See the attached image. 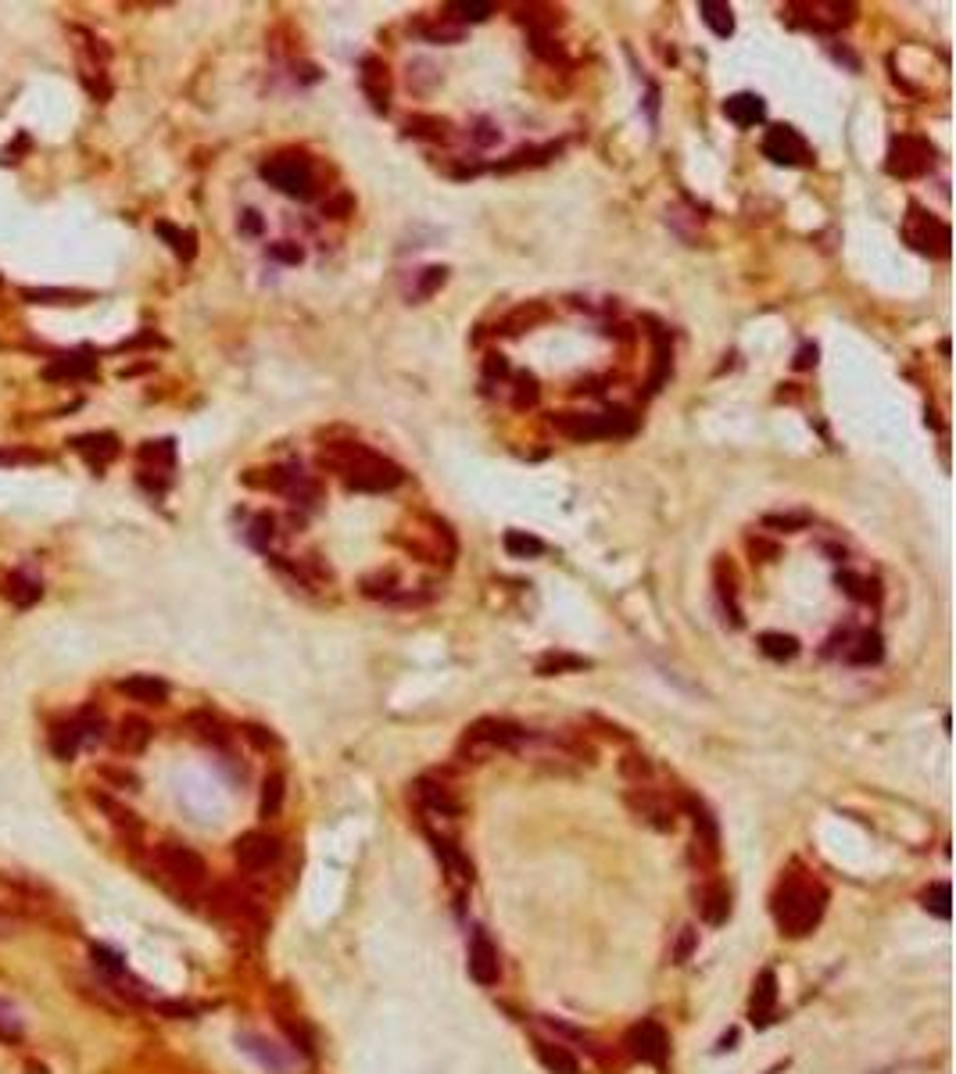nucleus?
<instances>
[{
	"mask_svg": "<svg viewBox=\"0 0 956 1074\" xmlns=\"http://www.w3.org/2000/svg\"><path fill=\"white\" fill-rule=\"evenodd\" d=\"M828 888L820 885L813 874H799L788 870L781 874V881L770 892V917H774L777 931L788 938H806L828 910Z\"/></svg>",
	"mask_w": 956,
	"mask_h": 1074,
	"instance_id": "obj_1",
	"label": "nucleus"
},
{
	"mask_svg": "<svg viewBox=\"0 0 956 1074\" xmlns=\"http://www.w3.org/2000/svg\"><path fill=\"white\" fill-rule=\"evenodd\" d=\"M319 466L337 469V473L344 477V484L355 487V491H391V487H398L405 477L398 462L384 459V455H376V452H369V448H362V444H351V441L323 448Z\"/></svg>",
	"mask_w": 956,
	"mask_h": 1074,
	"instance_id": "obj_2",
	"label": "nucleus"
},
{
	"mask_svg": "<svg viewBox=\"0 0 956 1074\" xmlns=\"http://www.w3.org/2000/svg\"><path fill=\"white\" fill-rule=\"evenodd\" d=\"M552 427L570 441H598V437H627L634 430V416L627 409L609 412H555Z\"/></svg>",
	"mask_w": 956,
	"mask_h": 1074,
	"instance_id": "obj_3",
	"label": "nucleus"
},
{
	"mask_svg": "<svg viewBox=\"0 0 956 1074\" xmlns=\"http://www.w3.org/2000/svg\"><path fill=\"white\" fill-rule=\"evenodd\" d=\"M262 176L269 187H276L280 194L287 197H312L316 190V176H312V165L305 158H294V154H280V158H269L262 162Z\"/></svg>",
	"mask_w": 956,
	"mask_h": 1074,
	"instance_id": "obj_4",
	"label": "nucleus"
},
{
	"mask_svg": "<svg viewBox=\"0 0 956 1074\" xmlns=\"http://www.w3.org/2000/svg\"><path fill=\"white\" fill-rule=\"evenodd\" d=\"M154 860H158V867H162V874L172 881V885H180V888H201V885L208 881V863L201 860V856H197L194 849H190V845L165 842V845H158Z\"/></svg>",
	"mask_w": 956,
	"mask_h": 1074,
	"instance_id": "obj_5",
	"label": "nucleus"
},
{
	"mask_svg": "<svg viewBox=\"0 0 956 1074\" xmlns=\"http://www.w3.org/2000/svg\"><path fill=\"white\" fill-rule=\"evenodd\" d=\"M931 158H935V151H931L928 140L914 137V133H903V137H896L892 147H888V172L899 179H917L931 169Z\"/></svg>",
	"mask_w": 956,
	"mask_h": 1074,
	"instance_id": "obj_6",
	"label": "nucleus"
},
{
	"mask_svg": "<svg viewBox=\"0 0 956 1074\" xmlns=\"http://www.w3.org/2000/svg\"><path fill=\"white\" fill-rule=\"evenodd\" d=\"M101 727H104L101 716H97L94 709L72 716V720H61V724L51 731V752L58 759H72L86 742H94L97 734H101Z\"/></svg>",
	"mask_w": 956,
	"mask_h": 1074,
	"instance_id": "obj_7",
	"label": "nucleus"
},
{
	"mask_svg": "<svg viewBox=\"0 0 956 1074\" xmlns=\"http://www.w3.org/2000/svg\"><path fill=\"white\" fill-rule=\"evenodd\" d=\"M906 244L914 251H921V255H946L949 251V230L942 226L935 215L921 212V208H910V215H906Z\"/></svg>",
	"mask_w": 956,
	"mask_h": 1074,
	"instance_id": "obj_8",
	"label": "nucleus"
},
{
	"mask_svg": "<svg viewBox=\"0 0 956 1074\" xmlns=\"http://www.w3.org/2000/svg\"><path fill=\"white\" fill-rule=\"evenodd\" d=\"M627 810H631L638 820H645L649 827H656V831H674V824H677L674 820L677 806L649 785H638L627 792Z\"/></svg>",
	"mask_w": 956,
	"mask_h": 1074,
	"instance_id": "obj_9",
	"label": "nucleus"
},
{
	"mask_svg": "<svg viewBox=\"0 0 956 1074\" xmlns=\"http://www.w3.org/2000/svg\"><path fill=\"white\" fill-rule=\"evenodd\" d=\"M624 1046H627V1053H631L634 1060H641V1064L663 1067L666 1057H670V1035H666L663 1024H656V1021L634 1024L631 1032H627Z\"/></svg>",
	"mask_w": 956,
	"mask_h": 1074,
	"instance_id": "obj_10",
	"label": "nucleus"
},
{
	"mask_svg": "<svg viewBox=\"0 0 956 1074\" xmlns=\"http://www.w3.org/2000/svg\"><path fill=\"white\" fill-rule=\"evenodd\" d=\"M233 860L248 874H262V870H269L280 860V842L273 835H265V831H248V835H240L233 842Z\"/></svg>",
	"mask_w": 956,
	"mask_h": 1074,
	"instance_id": "obj_11",
	"label": "nucleus"
},
{
	"mask_svg": "<svg viewBox=\"0 0 956 1074\" xmlns=\"http://www.w3.org/2000/svg\"><path fill=\"white\" fill-rule=\"evenodd\" d=\"M684 810L692 813V827H695V856H699V863H717L720 856V831H717V820H713V813L706 810V802L702 799H688L681 802Z\"/></svg>",
	"mask_w": 956,
	"mask_h": 1074,
	"instance_id": "obj_12",
	"label": "nucleus"
},
{
	"mask_svg": "<svg viewBox=\"0 0 956 1074\" xmlns=\"http://www.w3.org/2000/svg\"><path fill=\"white\" fill-rule=\"evenodd\" d=\"M763 154L774 165H806L810 162V147L795 133L792 126H770L763 137Z\"/></svg>",
	"mask_w": 956,
	"mask_h": 1074,
	"instance_id": "obj_13",
	"label": "nucleus"
},
{
	"mask_svg": "<svg viewBox=\"0 0 956 1074\" xmlns=\"http://www.w3.org/2000/svg\"><path fill=\"white\" fill-rule=\"evenodd\" d=\"M470 978L477 981V985H484V989H491V985L502 981V960H498L495 942L487 938L484 928H473V935H470Z\"/></svg>",
	"mask_w": 956,
	"mask_h": 1074,
	"instance_id": "obj_14",
	"label": "nucleus"
},
{
	"mask_svg": "<svg viewBox=\"0 0 956 1074\" xmlns=\"http://www.w3.org/2000/svg\"><path fill=\"white\" fill-rule=\"evenodd\" d=\"M695 906H699V917L709 924V928H720V924L731 921V888H727L720 878H709L706 885L695 892Z\"/></svg>",
	"mask_w": 956,
	"mask_h": 1074,
	"instance_id": "obj_15",
	"label": "nucleus"
},
{
	"mask_svg": "<svg viewBox=\"0 0 956 1074\" xmlns=\"http://www.w3.org/2000/svg\"><path fill=\"white\" fill-rule=\"evenodd\" d=\"M359 69H362V72H359L362 94L369 97L373 111H387V104H391V72H387L384 58H376V54H366Z\"/></svg>",
	"mask_w": 956,
	"mask_h": 1074,
	"instance_id": "obj_16",
	"label": "nucleus"
},
{
	"mask_svg": "<svg viewBox=\"0 0 956 1074\" xmlns=\"http://www.w3.org/2000/svg\"><path fill=\"white\" fill-rule=\"evenodd\" d=\"M774 1010H777V974L760 971L756 981H752L749 1021L756 1024V1028H767V1024H774Z\"/></svg>",
	"mask_w": 956,
	"mask_h": 1074,
	"instance_id": "obj_17",
	"label": "nucleus"
},
{
	"mask_svg": "<svg viewBox=\"0 0 956 1074\" xmlns=\"http://www.w3.org/2000/svg\"><path fill=\"white\" fill-rule=\"evenodd\" d=\"M412 792H416L419 806H423L427 813H434V817H455V813H459V799H455L452 788L444 785V781L419 777L416 785H412Z\"/></svg>",
	"mask_w": 956,
	"mask_h": 1074,
	"instance_id": "obj_18",
	"label": "nucleus"
},
{
	"mask_svg": "<svg viewBox=\"0 0 956 1074\" xmlns=\"http://www.w3.org/2000/svg\"><path fill=\"white\" fill-rule=\"evenodd\" d=\"M151 734L154 731L144 716H122L115 734H111V745L119 752H126V756H137V752H144L151 745Z\"/></svg>",
	"mask_w": 956,
	"mask_h": 1074,
	"instance_id": "obj_19",
	"label": "nucleus"
},
{
	"mask_svg": "<svg viewBox=\"0 0 956 1074\" xmlns=\"http://www.w3.org/2000/svg\"><path fill=\"white\" fill-rule=\"evenodd\" d=\"M792 11H806V26L813 29H842L856 8L853 4H838V0H831V4L817 0V4H792Z\"/></svg>",
	"mask_w": 956,
	"mask_h": 1074,
	"instance_id": "obj_20",
	"label": "nucleus"
},
{
	"mask_svg": "<svg viewBox=\"0 0 956 1074\" xmlns=\"http://www.w3.org/2000/svg\"><path fill=\"white\" fill-rule=\"evenodd\" d=\"M72 448H76L79 455H86V462H94L97 469H104L115 455H119V437L108 434V430L79 434V437H72Z\"/></svg>",
	"mask_w": 956,
	"mask_h": 1074,
	"instance_id": "obj_21",
	"label": "nucleus"
},
{
	"mask_svg": "<svg viewBox=\"0 0 956 1074\" xmlns=\"http://www.w3.org/2000/svg\"><path fill=\"white\" fill-rule=\"evenodd\" d=\"M534 1053H538L541 1067H545L548 1074H581V1064H577V1057H573L563 1042L534 1039Z\"/></svg>",
	"mask_w": 956,
	"mask_h": 1074,
	"instance_id": "obj_22",
	"label": "nucleus"
},
{
	"mask_svg": "<svg viewBox=\"0 0 956 1074\" xmlns=\"http://www.w3.org/2000/svg\"><path fill=\"white\" fill-rule=\"evenodd\" d=\"M97 373V358L90 351H76V355H61L58 362L43 369L47 380H86Z\"/></svg>",
	"mask_w": 956,
	"mask_h": 1074,
	"instance_id": "obj_23",
	"label": "nucleus"
},
{
	"mask_svg": "<svg viewBox=\"0 0 956 1074\" xmlns=\"http://www.w3.org/2000/svg\"><path fill=\"white\" fill-rule=\"evenodd\" d=\"M724 115L735 122V126L749 129V126H756V122H763L767 104H763L760 94H731L724 101Z\"/></svg>",
	"mask_w": 956,
	"mask_h": 1074,
	"instance_id": "obj_24",
	"label": "nucleus"
},
{
	"mask_svg": "<svg viewBox=\"0 0 956 1074\" xmlns=\"http://www.w3.org/2000/svg\"><path fill=\"white\" fill-rule=\"evenodd\" d=\"M119 691L129 695L133 702H147V706H162V702L169 699V684L158 681V677H151V674L126 677V681L119 684Z\"/></svg>",
	"mask_w": 956,
	"mask_h": 1074,
	"instance_id": "obj_25",
	"label": "nucleus"
},
{
	"mask_svg": "<svg viewBox=\"0 0 956 1074\" xmlns=\"http://www.w3.org/2000/svg\"><path fill=\"white\" fill-rule=\"evenodd\" d=\"M0 591H4V595H8L18 609L36 606V602H40V595H43L40 580L29 577V573H22V570H11L8 577H4V584H0Z\"/></svg>",
	"mask_w": 956,
	"mask_h": 1074,
	"instance_id": "obj_26",
	"label": "nucleus"
},
{
	"mask_svg": "<svg viewBox=\"0 0 956 1074\" xmlns=\"http://www.w3.org/2000/svg\"><path fill=\"white\" fill-rule=\"evenodd\" d=\"M430 845H434L437 860L444 863V870H448V874H455V878H462V881H473V863L466 860V853H462L452 838L434 835V831H430Z\"/></svg>",
	"mask_w": 956,
	"mask_h": 1074,
	"instance_id": "obj_27",
	"label": "nucleus"
},
{
	"mask_svg": "<svg viewBox=\"0 0 956 1074\" xmlns=\"http://www.w3.org/2000/svg\"><path fill=\"white\" fill-rule=\"evenodd\" d=\"M140 462L147 466V469H140V473H169V469L176 466V444L172 441L140 444Z\"/></svg>",
	"mask_w": 956,
	"mask_h": 1074,
	"instance_id": "obj_28",
	"label": "nucleus"
},
{
	"mask_svg": "<svg viewBox=\"0 0 956 1074\" xmlns=\"http://www.w3.org/2000/svg\"><path fill=\"white\" fill-rule=\"evenodd\" d=\"M154 233H158V237H162L165 244H169V248L183 258V262H190V258L197 255V237L190 230H180V226H172V222L162 219V222H154Z\"/></svg>",
	"mask_w": 956,
	"mask_h": 1074,
	"instance_id": "obj_29",
	"label": "nucleus"
},
{
	"mask_svg": "<svg viewBox=\"0 0 956 1074\" xmlns=\"http://www.w3.org/2000/svg\"><path fill=\"white\" fill-rule=\"evenodd\" d=\"M717 591L724 598L727 613H731V623L742 627V606H738V577L731 570V563H717Z\"/></svg>",
	"mask_w": 956,
	"mask_h": 1074,
	"instance_id": "obj_30",
	"label": "nucleus"
},
{
	"mask_svg": "<svg viewBox=\"0 0 956 1074\" xmlns=\"http://www.w3.org/2000/svg\"><path fill=\"white\" fill-rule=\"evenodd\" d=\"M699 15L702 22H706L709 29L717 36H731L735 33V15H731V8H727L724 0H702L699 4Z\"/></svg>",
	"mask_w": 956,
	"mask_h": 1074,
	"instance_id": "obj_31",
	"label": "nucleus"
},
{
	"mask_svg": "<svg viewBox=\"0 0 956 1074\" xmlns=\"http://www.w3.org/2000/svg\"><path fill=\"white\" fill-rule=\"evenodd\" d=\"M760 648H763V656L777 659V663H785V659H795V652H799V641H795L792 634L767 631V634H760Z\"/></svg>",
	"mask_w": 956,
	"mask_h": 1074,
	"instance_id": "obj_32",
	"label": "nucleus"
},
{
	"mask_svg": "<svg viewBox=\"0 0 956 1074\" xmlns=\"http://www.w3.org/2000/svg\"><path fill=\"white\" fill-rule=\"evenodd\" d=\"M846 656H849V663H860V666L881 663V656H885V648H881V634H874V631L860 634V638H856V645L849 648Z\"/></svg>",
	"mask_w": 956,
	"mask_h": 1074,
	"instance_id": "obj_33",
	"label": "nucleus"
},
{
	"mask_svg": "<svg viewBox=\"0 0 956 1074\" xmlns=\"http://www.w3.org/2000/svg\"><path fill=\"white\" fill-rule=\"evenodd\" d=\"M505 552L513 559H534V555L545 552V541H538L534 534H523V530H509L505 534Z\"/></svg>",
	"mask_w": 956,
	"mask_h": 1074,
	"instance_id": "obj_34",
	"label": "nucleus"
},
{
	"mask_svg": "<svg viewBox=\"0 0 956 1074\" xmlns=\"http://www.w3.org/2000/svg\"><path fill=\"white\" fill-rule=\"evenodd\" d=\"M22 298H26V301H33V305H79V301H86V294H83V290H40V287H33V290H22Z\"/></svg>",
	"mask_w": 956,
	"mask_h": 1074,
	"instance_id": "obj_35",
	"label": "nucleus"
},
{
	"mask_svg": "<svg viewBox=\"0 0 956 1074\" xmlns=\"http://www.w3.org/2000/svg\"><path fill=\"white\" fill-rule=\"evenodd\" d=\"M287 781H283V774H269L265 777V785H262V817H276V813L283 810V795H287Z\"/></svg>",
	"mask_w": 956,
	"mask_h": 1074,
	"instance_id": "obj_36",
	"label": "nucleus"
},
{
	"mask_svg": "<svg viewBox=\"0 0 956 1074\" xmlns=\"http://www.w3.org/2000/svg\"><path fill=\"white\" fill-rule=\"evenodd\" d=\"M559 147H520L516 154H509L505 162H498L495 169L498 172H513V169H523V165H541L548 158V154H555Z\"/></svg>",
	"mask_w": 956,
	"mask_h": 1074,
	"instance_id": "obj_37",
	"label": "nucleus"
},
{
	"mask_svg": "<svg viewBox=\"0 0 956 1074\" xmlns=\"http://www.w3.org/2000/svg\"><path fill=\"white\" fill-rule=\"evenodd\" d=\"M588 659L581 656H566V652H548L545 659L538 663V674L541 677H552V674H563V670H588Z\"/></svg>",
	"mask_w": 956,
	"mask_h": 1074,
	"instance_id": "obj_38",
	"label": "nucleus"
},
{
	"mask_svg": "<svg viewBox=\"0 0 956 1074\" xmlns=\"http://www.w3.org/2000/svg\"><path fill=\"white\" fill-rule=\"evenodd\" d=\"M405 129H409L412 137H427V140H444V137H448V122L437 119V115H412Z\"/></svg>",
	"mask_w": 956,
	"mask_h": 1074,
	"instance_id": "obj_39",
	"label": "nucleus"
},
{
	"mask_svg": "<svg viewBox=\"0 0 956 1074\" xmlns=\"http://www.w3.org/2000/svg\"><path fill=\"white\" fill-rule=\"evenodd\" d=\"M448 11H452L448 18H455V22L462 26V22H484V18L495 11V4H484V0H455Z\"/></svg>",
	"mask_w": 956,
	"mask_h": 1074,
	"instance_id": "obj_40",
	"label": "nucleus"
},
{
	"mask_svg": "<svg viewBox=\"0 0 956 1074\" xmlns=\"http://www.w3.org/2000/svg\"><path fill=\"white\" fill-rule=\"evenodd\" d=\"M541 319H545V308H541V305H523V308H516L513 316L505 319L502 333H523V330H530L534 323H541Z\"/></svg>",
	"mask_w": 956,
	"mask_h": 1074,
	"instance_id": "obj_41",
	"label": "nucleus"
},
{
	"mask_svg": "<svg viewBox=\"0 0 956 1074\" xmlns=\"http://www.w3.org/2000/svg\"><path fill=\"white\" fill-rule=\"evenodd\" d=\"M97 806H101V810L108 813V817H111V824L126 827V831H137V827H140L137 813H129L126 806H119V802H111L108 795H97Z\"/></svg>",
	"mask_w": 956,
	"mask_h": 1074,
	"instance_id": "obj_42",
	"label": "nucleus"
},
{
	"mask_svg": "<svg viewBox=\"0 0 956 1074\" xmlns=\"http://www.w3.org/2000/svg\"><path fill=\"white\" fill-rule=\"evenodd\" d=\"M423 36H427L430 43H459L462 40V26L455 22V18H452V22L444 18V22H434V26H423Z\"/></svg>",
	"mask_w": 956,
	"mask_h": 1074,
	"instance_id": "obj_43",
	"label": "nucleus"
},
{
	"mask_svg": "<svg viewBox=\"0 0 956 1074\" xmlns=\"http://www.w3.org/2000/svg\"><path fill=\"white\" fill-rule=\"evenodd\" d=\"M190 724L197 727V738H205V742H215V745L226 742V731H222V724L215 720V716L197 713V716H190Z\"/></svg>",
	"mask_w": 956,
	"mask_h": 1074,
	"instance_id": "obj_44",
	"label": "nucleus"
},
{
	"mask_svg": "<svg viewBox=\"0 0 956 1074\" xmlns=\"http://www.w3.org/2000/svg\"><path fill=\"white\" fill-rule=\"evenodd\" d=\"M924 906H928L935 917H942V921H949V885H931L928 892H924Z\"/></svg>",
	"mask_w": 956,
	"mask_h": 1074,
	"instance_id": "obj_45",
	"label": "nucleus"
},
{
	"mask_svg": "<svg viewBox=\"0 0 956 1074\" xmlns=\"http://www.w3.org/2000/svg\"><path fill=\"white\" fill-rule=\"evenodd\" d=\"M534 401H538V380H534L530 373L516 376V398H513V405H516V409H530Z\"/></svg>",
	"mask_w": 956,
	"mask_h": 1074,
	"instance_id": "obj_46",
	"label": "nucleus"
},
{
	"mask_svg": "<svg viewBox=\"0 0 956 1074\" xmlns=\"http://www.w3.org/2000/svg\"><path fill=\"white\" fill-rule=\"evenodd\" d=\"M620 770H624L627 777H634L638 785H641V781H649V777H652V763H649V759H645V756H627L624 763H620Z\"/></svg>",
	"mask_w": 956,
	"mask_h": 1074,
	"instance_id": "obj_47",
	"label": "nucleus"
},
{
	"mask_svg": "<svg viewBox=\"0 0 956 1074\" xmlns=\"http://www.w3.org/2000/svg\"><path fill=\"white\" fill-rule=\"evenodd\" d=\"M269 541H273V516H258V520L251 523V545L269 548Z\"/></svg>",
	"mask_w": 956,
	"mask_h": 1074,
	"instance_id": "obj_48",
	"label": "nucleus"
},
{
	"mask_svg": "<svg viewBox=\"0 0 956 1074\" xmlns=\"http://www.w3.org/2000/svg\"><path fill=\"white\" fill-rule=\"evenodd\" d=\"M444 280H448V269H437V265H434V269H427V273H423V280H419V294L427 298V294H434Z\"/></svg>",
	"mask_w": 956,
	"mask_h": 1074,
	"instance_id": "obj_49",
	"label": "nucleus"
},
{
	"mask_svg": "<svg viewBox=\"0 0 956 1074\" xmlns=\"http://www.w3.org/2000/svg\"><path fill=\"white\" fill-rule=\"evenodd\" d=\"M18 1039H22V1024H18V1017L0 1014V1042H18Z\"/></svg>",
	"mask_w": 956,
	"mask_h": 1074,
	"instance_id": "obj_50",
	"label": "nucleus"
},
{
	"mask_svg": "<svg viewBox=\"0 0 956 1074\" xmlns=\"http://www.w3.org/2000/svg\"><path fill=\"white\" fill-rule=\"evenodd\" d=\"M269 255L280 258V262H291V265L301 262V248H294L291 240H283V244H273V248H269Z\"/></svg>",
	"mask_w": 956,
	"mask_h": 1074,
	"instance_id": "obj_51",
	"label": "nucleus"
},
{
	"mask_svg": "<svg viewBox=\"0 0 956 1074\" xmlns=\"http://www.w3.org/2000/svg\"><path fill=\"white\" fill-rule=\"evenodd\" d=\"M692 949H695V931H692V928H684L681 942H677V949H674V964H684V960L692 956Z\"/></svg>",
	"mask_w": 956,
	"mask_h": 1074,
	"instance_id": "obj_52",
	"label": "nucleus"
},
{
	"mask_svg": "<svg viewBox=\"0 0 956 1074\" xmlns=\"http://www.w3.org/2000/svg\"><path fill=\"white\" fill-rule=\"evenodd\" d=\"M767 527H781V530H799L806 527V516H767Z\"/></svg>",
	"mask_w": 956,
	"mask_h": 1074,
	"instance_id": "obj_53",
	"label": "nucleus"
},
{
	"mask_svg": "<svg viewBox=\"0 0 956 1074\" xmlns=\"http://www.w3.org/2000/svg\"><path fill=\"white\" fill-rule=\"evenodd\" d=\"M838 584H846V591H849V595H853V598H867V591H863V588H867V580H863V577H853V573H842V577H838Z\"/></svg>",
	"mask_w": 956,
	"mask_h": 1074,
	"instance_id": "obj_54",
	"label": "nucleus"
},
{
	"mask_svg": "<svg viewBox=\"0 0 956 1074\" xmlns=\"http://www.w3.org/2000/svg\"><path fill=\"white\" fill-rule=\"evenodd\" d=\"M240 233H248V237H258V233H262V219H258V212L240 215Z\"/></svg>",
	"mask_w": 956,
	"mask_h": 1074,
	"instance_id": "obj_55",
	"label": "nucleus"
},
{
	"mask_svg": "<svg viewBox=\"0 0 956 1074\" xmlns=\"http://www.w3.org/2000/svg\"><path fill=\"white\" fill-rule=\"evenodd\" d=\"M749 552H752V555H767V559H774V555H777V545H767V541H756V537H749Z\"/></svg>",
	"mask_w": 956,
	"mask_h": 1074,
	"instance_id": "obj_56",
	"label": "nucleus"
},
{
	"mask_svg": "<svg viewBox=\"0 0 956 1074\" xmlns=\"http://www.w3.org/2000/svg\"><path fill=\"white\" fill-rule=\"evenodd\" d=\"M0 462H40L36 452H0Z\"/></svg>",
	"mask_w": 956,
	"mask_h": 1074,
	"instance_id": "obj_57",
	"label": "nucleus"
},
{
	"mask_svg": "<svg viewBox=\"0 0 956 1074\" xmlns=\"http://www.w3.org/2000/svg\"><path fill=\"white\" fill-rule=\"evenodd\" d=\"M244 731H248V738H251V742H258V745H273V734H265V727H255V724H251V727H244Z\"/></svg>",
	"mask_w": 956,
	"mask_h": 1074,
	"instance_id": "obj_58",
	"label": "nucleus"
},
{
	"mask_svg": "<svg viewBox=\"0 0 956 1074\" xmlns=\"http://www.w3.org/2000/svg\"><path fill=\"white\" fill-rule=\"evenodd\" d=\"M487 373H491V376H505V373H509V366H505V358L502 355H487Z\"/></svg>",
	"mask_w": 956,
	"mask_h": 1074,
	"instance_id": "obj_59",
	"label": "nucleus"
},
{
	"mask_svg": "<svg viewBox=\"0 0 956 1074\" xmlns=\"http://www.w3.org/2000/svg\"><path fill=\"white\" fill-rule=\"evenodd\" d=\"M351 208V197H341V201H333V205H326V215H333V219H344V212Z\"/></svg>",
	"mask_w": 956,
	"mask_h": 1074,
	"instance_id": "obj_60",
	"label": "nucleus"
},
{
	"mask_svg": "<svg viewBox=\"0 0 956 1074\" xmlns=\"http://www.w3.org/2000/svg\"><path fill=\"white\" fill-rule=\"evenodd\" d=\"M810 362H817V348H803V351H799V358H795V366H799V369H806Z\"/></svg>",
	"mask_w": 956,
	"mask_h": 1074,
	"instance_id": "obj_61",
	"label": "nucleus"
}]
</instances>
